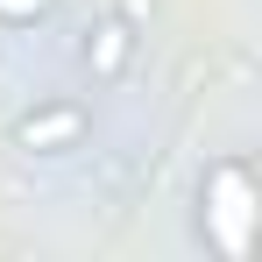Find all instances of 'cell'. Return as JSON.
Segmentation results:
<instances>
[{
    "instance_id": "2",
    "label": "cell",
    "mask_w": 262,
    "mask_h": 262,
    "mask_svg": "<svg viewBox=\"0 0 262 262\" xmlns=\"http://www.w3.org/2000/svg\"><path fill=\"white\" fill-rule=\"evenodd\" d=\"M92 128V114L78 99H43V106H29L21 121H14V149L21 156H64V149H78Z\"/></svg>"
},
{
    "instance_id": "1",
    "label": "cell",
    "mask_w": 262,
    "mask_h": 262,
    "mask_svg": "<svg viewBox=\"0 0 262 262\" xmlns=\"http://www.w3.org/2000/svg\"><path fill=\"white\" fill-rule=\"evenodd\" d=\"M255 220H262V184H255V163L234 149V156H213L206 177H199V234L206 248L227 262H241L255 248Z\"/></svg>"
},
{
    "instance_id": "3",
    "label": "cell",
    "mask_w": 262,
    "mask_h": 262,
    "mask_svg": "<svg viewBox=\"0 0 262 262\" xmlns=\"http://www.w3.org/2000/svg\"><path fill=\"white\" fill-rule=\"evenodd\" d=\"M78 64H85V78H92V85H114V78L135 64V21H128V14H99V21L85 29Z\"/></svg>"
},
{
    "instance_id": "4",
    "label": "cell",
    "mask_w": 262,
    "mask_h": 262,
    "mask_svg": "<svg viewBox=\"0 0 262 262\" xmlns=\"http://www.w3.org/2000/svg\"><path fill=\"white\" fill-rule=\"evenodd\" d=\"M57 0H0V29H43Z\"/></svg>"
}]
</instances>
